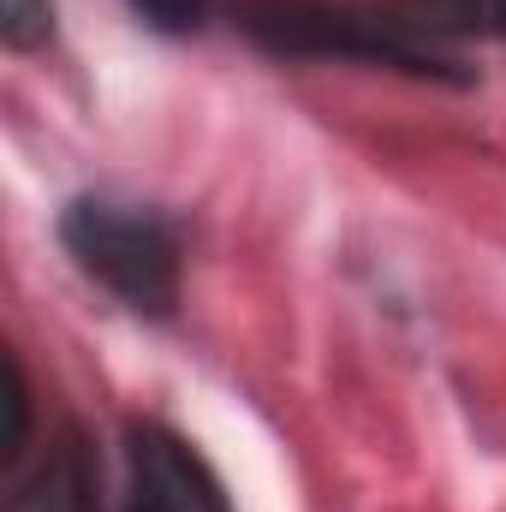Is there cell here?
Here are the masks:
<instances>
[{
    "label": "cell",
    "instance_id": "cell-1",
    "mask_svg": "<svg viewBox=\"0 0 506 512\" xmlns=\"http://www.w3.org/2000/svg\"><path fill=\"white\" fill-rule=\"evenodd\" d=\"M60 245L131 310L167 316L179 298V239L155 209L114 197H72L60 215Z\"/></svg>",
    "mask_w": 506,
    "mask_h": 512
},
{
    "label": "cell",
    "instance_id": "cell-2",
    "mask_svg": "<svg viewBox=\"0 0 506 512\" xmlns=\"http://www.w3.org/2000/svg\"><path fill=\"white\" fill-rule=\"evenodd\" d=\"M239 24L274 54H334V60H370L399 66L417 78H459L447 54L405 36L387 6H352V0H245Z\"/></svg>",
    "mask_w": 506,
    "mask_h": 512
},
{
    "label": "cell",
    "instance_id": "cell-3",
    "mask_svg": "<svg viewBox=\"0 0 506 512\" xmlns=\"http://www.w3.org/2000/svg\"><path fill=\"white\" fill-rule=\"evenodd\" d=\"M126 512H233L215 471L191 441L161 423H137L126 435Z\"/></svg>",
    "mask_w": 506,
    "mask_h": 512
},
{
    "label": "cell",
    "instance_id": "cell-4",
    "mask_svg": "<svg viewBox=\"0 0 506 512\" xmlns=\"http://www.w3.org/2000/svg\"><path fill=\"white\" fill-rule=\"evenodd\" d=\"M6 512H96V465L72 429L54 435L42 459L12 483Z\"/></svg>",
    "mask_w": 506,
    "mask_h": 512
},
{
    "label": "cell",
    "instance_id": "cell-5",
    "mask_svg": "<svg viewBox=\"0 0 506 512\" xmlns=\"http://www.w3.org/2000/svg\"><path fill=\"white\" fill-rule=\"evenodd\" d=\"M393 24L417 42H465V36H506V0H387Z\"/></svg>",
    "mask_w": 506,
    "mask_h": 512
},
{
    "label": "cell",
    "instance_id": "cell-6",
    "mask_svg": "<svg viewBox=\"0 0 506 512\" xmlns=\"http://www.w3.org/2000/svg\"><path fill=\"white\" fill-rule=\"evenodd\" d=\"M0 405H6V429H0V459L6 465H18V453H24V441H30V382H24V364L6 352V393H0Z\"/></svg>",
    "mask_w": 506,
    "mask_h": 512
},
{
    "label": "cell",
    "instance_id": "cell-7",
    "mask_svg": "<svg viewBox=\"0 0 506 512\" xmlns=\"http://www.w3.org/2000/svg\"><path fill=\"white\" fill-rule=\"evenodd\" d=\"M0 36H6V48H18V54L42 48V42L54 36V6H48V0H0Z\"/></svg>",
    "mask_w": 506,
    "mask_h": 512
},
{
    "label": "cell",
    "instance_id": "cell-8",
    "mask_svg": "<svg viewBox=\"0 0 506 512\" xmlns=\"http://www.w3.org/2000/svg\"><path fill=\"white\" fill-rule=\"evenodd\" d=\"M126 6L161 36H191L209 18V0H126Z\"/></svg>",
    "mask_w": 506,
    "mask_h": 512
}]
</instances>
